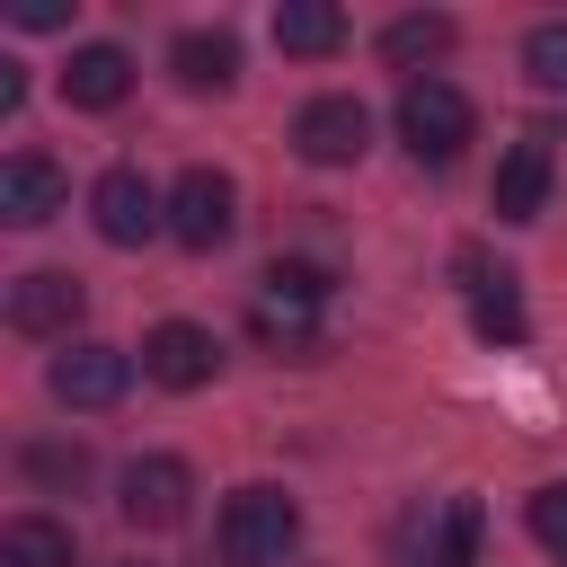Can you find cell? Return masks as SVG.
<instances>
[{
	"instance_id": "obj_6",
	"label": "cell",
	"mask_w": 567,
	"mask_h": 567,
	"mask_svg": "<svg viewBox=\"0 0 567 567\" xmlns=\"http://www.w3.org/2000/svg\"><path fill=\"white\" fill-rule=\"evenodd\" d=\"M363 142H372L363 97H310V106L292 115V151H301L310 168H346V159H363Z\"/></svg>"
},
{
	"instance_id": "obj_16",
	"label": "cell",
	"mask_w": 567,
	"mask_h": 567,
	"mask_svg": "<svg viewBox=\"0 0 567 567\" xmlns=\"http://www.w3.org/2000/svg\"><path fill=\"white\" fill-rule=\"evenodd\" d=\"M0 567H80V540L53 514H18L0 523Z\"/></svg>"
},
{
	"instance_id": "obj_13",
	"label": "cell",
	"mask_w": 567,
	"mask_h": 567,
	"mask_svg": "<svg viewBox=\"0 0 567 567\" xmlns=\"http://www.w3.org/2000/svg\"><path fill=\"white\" fill-rule=\"evenodd\" d=\"M168 71H177V89L221 97V89L239 80V44H230V27H186V35L168 44Z\"/></svg>"
},
{
	"instance_id": "obj_3",
	"label": "cell",
	"mask_w": 567,
	"mask_h": 567,
	"mask_svg": "<svg viewBox=\"0 0 567 567\" xmlns=\"http://www.w3.org/2000/svg\"><path fill=\"white\" fill-rule=\"evenodd\" d=\"M328 292H337L328 266H310V257H275V266L257 275V337H275V346H310V310H319Z\"/></svg>"
},
{
	"instance_id": "obj_7",
	"label": "cell",
	"mask_w": 567,
	"mask_h": 567,
	"mask_svg": "<svg viewBox=\"0 0 567 567\" xmlns=\"http://www.w3.org/2000/svg\"><path fill=\"white\" fill-rule=\"evenodd\" d=\"M89 213H97V239H115V248H142L151 230H168V204L151 195L142 168H106L89 186Z\"/></svg>"
},
{
	"instance_id": "obj_4",
	"label": "cell",
	"mask_w": 567,
	"mask_h": 567,
	"mask_svg": "<svg viewBox=\"0 0 567 567\" xmlns=\"http://www.w3.org/2000/svg\"><path fill=\"white\" fill-rule=\"evenodd\" d=\"M230 230H239V186L221 168H186L168 186V239L177 248H221Z\"/></svg>"
},
{
	"instance_id": "obj_5",
	"label": "cell",
	"mask_w": 567,
	"mask_h": 567,
	"mask_svg": "<svg viewBox=\"0 0 567 567\" xmlns=\"http://www.w3.org/2000/svg\"><path fill=\"white\" fill-rule=\"evenodd\" d=\"M186 496H195V470L177 461V452H142L133 470H124V523L133 532H177L186 523Z\"/></svg>"
},
{
	"instance_id": "obj_23",
	"label": "cell",
	"mask_w": 567,
	"mask_h": 567,
	"mask_svg": "<svg viewBox=\"0 0 567 567\" xmlns=\"http://www.w3.org/2000/svg\"><path fill=\"white\" fill-rule=\"evenodd\" d=\"M18 27H62V0H18Z\"/></svg>"
},
{
	"instance_id": "obj_18",
	"label": "cell",
	"mask_w": 567,
	"mask_h": 567,
	"mask_svg": "<svg viewBox=\"0 0 567 567\" xmlns=\"http://www.w3.org/2000/svg\"><path fill=\"white\" fill-rule=\"evenodd\" d=\"M275 44H284V53H337V44H346V18H337L328 0H284V9H275Z\"/></svg>"
},
{
	"instance_id": "obj_10",
	"label": "cell",
	"mask_w": 567,
	"mask_h": 567,
	"mask_svg": "<svg viewBox=\"0 0 567 567\" xmlns=\"http://www.w3.org/2000/svg\"><path fill=\"white\" fill-rule=\"evenodd\" d=\"M549 168H558L549 133H540V124L514 133L505 159H496V221H540V204H549Z\"/></svg>"
},
{
	"instance_id": "obj_8",
	"label": "cell",
	"mask_w": 567,
	"mask_h": 567,
	"mask_svg": "<svg viewBox=\"0 0 567 567\" xmlns=\"http://www.w3.org/2000/svg\"><path fill=\"white\" fill-rule=\"evenodd\" d=\"M44 390H53L62 408H115V399L133 390V354H124V346H62L53 372H44Z\"/></svg>"
},
{
	"instance_id": "obj_19",
	"label": "cell",
	"mask_w": 567,
	"mask_h": 567,
	"mask_svg": "<svg viewBox=\"0 0 567 567\" xmlns=\"http://www.w3.org/2000/svg\"><path fill=\"white\" fill-rule=\"evenodd\" d=\"M381 53L390 62H434V53H452V18H434V9L425 18H390L381 27Z\"/></svg>"
},
{
	"instance_id": "obj_21",
	"label": "cell",
	"mask_w": 567,
	"mask_h": 567,
	"mask_svg": "<svg viewBox=\"0 0 567 567\" xmlns=\"http://www.w3.org/2000/svg\"><path fill=\"white\" fill-rule=\"evenodd\" d=\"M523 71H532L540 89H567V18H549V27L523 35Z\"/></svg>"
},
{
	"instance_id": "obj_22",
	"label": "cell",
	"mask_w": 567,
	"mask_h": 567,
	"mask_svg": "<svg viewBox=\"0 0 567 567\" xmlns=\"http://www.w3.org/2000/svg\"><path fill=\"white\" fill-rule=\"evenodd\" d=\"M532 540L567 558V478H549V487H532Z\"/></svg>"
},
{
	"instance_id": "obj_15",
	"label": "cell",
	"mask_w": 567,
	"mask_h": 567,
	"mask_svg": "<svg viewBox=\"0 0 567 567\" xmlns=\"http://www.w3.org/2000/svg\"><path fill=\"white\" fill-rule=\"evenodd\" d=\"M478 532H487V514H478V496H443V514L416 532V567H470L478 558Z\"/></svg>"
},
{
	"instance_id": "obj_1",
	"label": "cell",
	"mask_w": 567,
	"mask_h": 567,
	"mask_svg": "<svg viewBox=\"0 0 567 567\" xmlns=\"http://www.w3.org/2000/svg\"><path fill=\"white\" fill-rule=\"evenodd\" d=\"M292 540H301V505L284 487H239L221 505V558L230 567H284Z\"/></svg>"
},
{
	"instance_id": "obj_2",
	"label": "cell",
	"mask_w": 567,
	"mask_h": 567,
	"mask_svg": "<svg viewBox=\"0 0 567 567\" xmlns=\"http://www.w3.org/2000/svg\"><path fill=\"white\" fill-rule=\"evenodd\" d=\"M470 97L452 89V80H434V71H416L408 89H399V142L425 159V168H443V159H461V142H470Z\"/></svg>"
},
{
	"instance_id": "obj_14",
	"label": "cell",
	"mask_w": 567,
	"mask_h": 567,
	"mask_svg": "<svg viewBox=\"0 0 567 567\" xmlns=\"http://www.w3.org/2000/svg\"><path fill=\"white\" fill-rule=\"evenodd\" d=\"M124 89H133V53H124V44H80V53H71V71H62V97H71V106H89V115L124 106Z\"/></svg>"
},
{
	"instance_id": "obj_20",
	"label": "cell",
	"mask_w": 567,
	"mask_h": 567,
	"mask_svg": "<svg viewBox=\"0 0 567 567\" xmlns=\"http://www.w3.org/2000/svg\"><path fill=\"white\" fill-rule=\"evenodd\" d=\"M18 461H27L35 487H80V478H89V452H80V443H27Z\"/></svg>"
},
{
	"instance_id": "obj_11",
	"label": "cell",
	"mask_w": 567,
	"mask_h": 567,
	"mask_svg": "<svg viewBox=\"0 0 567 567\" xmlns=\"http://www.w3.org/2000/svg\"><path fill=\"white\" fill-rule=\"evenodd\" d=\"M213 363H221V346H213V328H195V319H159V328L142 337V372H151L159 390H204Z\"/></svg>"
},
{
	"instance_id": "obj_12",
	"label": "cell",
	"mask_w": 567,
	"mask_h": 567,
	"mask_svg": "<svg viewBox=\"0 0 567 567\" xmlns=\"http://www.w3.org/2000/svg\"><path fill=\"white\" fill-rule=\"evenodd\" d=\"M71 204V177L44 159V151H18V159H0V221L9 230H35V221H53Z\"/></svg>"
},
{
	"instance_id": "obj_9",
	"label": "cell",
	"mask_w": 567,
	"mask_h": 567,
	"mask_svg": "<svg viewBox=\"0 0 567 567\" xmlns=\"http://www.w3.org/2000/svg\"><path fill=\"white\" fill-rule=\"evenodd\" d=\"M80 310H89V292H80V275H62V266H35V275L9 284V328H18V337H71Z\"/></svg>"
},
{
	"instance_id": "obj_17",
	"label": "cell",
	"mask_w": 567,
	"mask_h": 567,
	"mask_svg": "<svg viewBox=\"0 0 567 567\" xmlns=\"http://www.w3.org/2000/svg\"><path fill=\"white\" fill-rule=\"evenodd\" d=\"M461 275H470V319H478V337H523V301H514V275H487L478 257H461Z\"/></svg>"
}]
</instances>
